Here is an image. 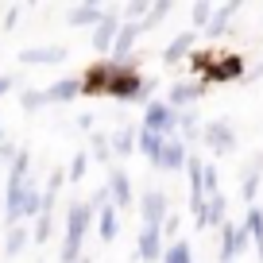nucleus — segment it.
<instances>
[{
	"instance_id": "36",
	"label": "nucleus",
	"mask_w": 263,
	"mask_h": 263,
	"mask_svg": "<svg viewBox=\"0 0 263 263\" xmlns=\"http://www.w3.org/2000/svg\"><path fill=\"white\" fill-rule=\"evenodd\" d=\"M20 12H24V4H12V8L4 12V31H16V24H20Z\"/></svg>"
},
{
	"instance_id": "14",
	"label": "nucleus",
	"mask_w": 263,
	"mask_h": 263,
	"mask_svg": "<svg viewBox=\"0 0 263 263\" xmlns=\"http://www.w3.org/2000/svg\"><path fill=\"white\" fill-rule=\"evenodd\" d=\"M108 143H112V155H116V159L140 155V128H132V124H120L116 132H108Z\"/></svg>"
},
{
	"instance_id": "22",
	"label": "nucleus",
	"mask_w": 263,
	"mask_h": 263,
	"mask_svg": "<svg viewBox=\"0 0 263 263\" xmlns=\"http://www.w3.org/2000/svg\"><path fill=\"white\" fill-rule=\"evenodd\" d=\"M240 70H244L240 54H224V62H217V58H213V70H209V85H213V82H232Z\"/></svg>"
},
{
	"instance_id": "39",
	"label": "nucleus",
	"mask_w": 263,
	"mask_h": 263,
	"mask_svg": "<svg viewBox=\"0 0 263 263\" xmlns=\"http://www.w3.org/2000/svg\"><path fill=\"white\" fill-rule=\"evenodd\" d=\"M252 248H255V255H259V263H263V240H255Z\"/></svg>"
},
{
	"instance_id": "30",
	"label": "nucleus",
	"mask_w": 263,
	"mask_h": 263,
	"mask_svg": "<svg viewBox=\"0 0 263 263\" xmlns=\"http://www.w3.org/2000/svg\"><path fill=\"white\" fill-rule=\"evenodd\" d=\"M244 224L248 232H252V244L255 240H263V205H248V213H244Z\"/></svg>"
},
{
	"instance_id": "19",
	"label": "nucleus",
	"mask_w": 263,
	"mask_h": 263,
	"mask_svg": "<svg viewBox=\"0 0 263 263\" xmlns=\"http://www.w3.org/2000/svg\"><path fill=\"white\" fill-rule=\"evenodd\" d=\"M163 147H166L163 136H155V132H143V128H140V155L147 159L155 171H163Z\"/></svg>"
},
{
	"instance_id": "25",
	"label": "nucleus",
	"mask_w": 263,
	"mask_h": 263,
	"mask_svg": "<svg viewBox=\"0 0 263 263\" xmlns=\"http://www.w3.org/2000/svg\"><path fill=\"white\" fill-rule=\"evenodd\" d=\"M4 182H31V151L27 147H20V155H16V163L8 166V178Z\"/></svg>"
},
{
	"instance_id": "2",
	"label": "nucleus",
	"mask_w": 263,
	"mask_h": 263,
	"mask_svg": "<svg viewBox=\"0 0 263 263\" xmlns=\"http://www.w3.org/2000/svg\"><path fill=\"white\" fill-rule=\"evenodd\" d=\"M178 124H182V112L174 105H166V97L143 105V124H140L143 132H155V136H163V140H174Z\"/></svg>"
},
{
	"instance_id": "3",
	"label": "nucleus",
	"mask_w": 263,
	"mask_h": 263,
	"mask_svg": "<svg viewBox=\"0 0 263 263\" xmlns=\"http://www.w3.org/2000/svg\"><path fill=\"white\" fill-rule=\"evenodd\" d=\"M140 221H143V229H163L166 224V217H171V197H166V190L163 186H147L140 194Z\"/></svg>"
},
{
	"instance_id": "24",
	"label": "nucleus",
	"mask_w": 263,
	"mask_h": 263,
	"mask_svg": "<svg viewBox=\"0 0 263 263\" xmlns=\"http://www.w3.org/2000/svg\"><path fill=\"white\" fill-rule=\"evenodd\" d=\"M89 155H93V163H105L108 171H112L116 166V155H112V143H108V136H101V132H93L89 136Z\"/></svg>"
},
{
	"instance_id": "27",
	"label": "nucleus",
	"mask_w": 263,
	"mask_h": 263,
	"mask_svg": "<svg viewBox=\"0 0 263 263\" xmlns=\"http://www.w3.org/2000/svg\"><path fill=\"white\" fill-rule=\"evenodd\" d=\"M197 120H201V116H197L194 108H186V112H182V124H178V140L194 143L197 136H201V128H205V124H197Z\"/></svg>"
},
{
	"instance_id": "33",
	"label": "nucleus",
	"mask_w": 263,
	"mask_h": 263,
	"mask_svg": "<svg viewBox=\"0 0 263 263\" xmlns=\"http://www.w3.org/2000/svg\"><path fill=\"white\" fill-rule=\"evenodd\" d=\"M221 194V174H217V163H209L205 159V197Z\"/></svg>"
},
{
	"instance_id": "6",
	"label": "nucleus",
	"mask_w": 263,
	"mask_h": 263,
	"mask_svg": "<svg viewBox=\"0 0 263 263\" xmlns=\"http://www.w3.org/2000/svg\"><path fill=\"white\" fill-rule=\"evenodd\" d=\"M105 190H108V197H112V205L120 209V213H124V209H132L136 201H140V197H136V190H132V174L124 171V166H112V171H108Z\"/></svg>"
},
{
	"instance_id": "11",
	"label": "nucleus",
	"mask_w": 263,
	"mask_h": 263,
	"mask_svg": "<svg viewBox=\"0 0 263 263\" xmlns=\"http://www.w3.org/2000/svg\"><path fill=\"white\" fill-rule=\"evenodd\" d=\"M136 255H140L143 263H163V255H166V236H163V229H143V224H140Z\"/></svg>"
},
{
	"instance_id": "34",
	"label": "nucleus",
	"mask_w": 263,
	"mask_h": 263,
	"mask_svg": "<svg viewBox=\"0 0 263 263\" xmlns=\"http://www.w3.org/2000/svg\"><path fill=\"white\" fill-rule=\"evenodd\" d=\"M178 232H182V213H171V217H166V224H163V236H166V244L182 240Z\"/></svg>"
},
{
	"instance_id": "15",
	"label": "nucleus",
	"mask_w": 263,
	"mask_h": 263,
	"mask_svg": "<svg viewBox=\"0 0 263 263\" xmlns=\"http://www.w3.org/2000/svg\"><path fill=\"white\" fill-rule=\"evenodd\" d=\"M224 221H229V197H224V194H213V197L205 201V213L194 221V229H201V232H205V229H221Z\"/></svg>"
},
{
	"instance_id": "35",
	"label": "nucleus",
	"mask_w": 263,
	"mask_h": 263,
	"mask_svg": "<svg viewBox=\"0 0 263 263\" xmlns=\"http://www.w3.org/2000/svg\"><path fill=\"white\" fill-rule=\"evenodd\" d=\"M16 155H20L16 143H8V140L0 143V166H12V163H16Z\"/></svg>"
},
{
	"instance_id": "31",
	"label": "nucleus",
	"mask_w": 263,
	"mask_h": 263,
	"mask_svg": "<svg viewBox=\"0 0 263 263\" xmlns=\"http://www.w3.org/2000/svg\"><path fill=\"white\" fill-rule=\"evenodd\" d=\"M20 108H24V112L47 108V89H20Z\"/></svg>"
},
{
	"instance_id": "17",
	"label": "nucleus",
	"mask_w": 263,
	"mask_h": 263,
	"mask_svg": "<svg viewBox=\"0 0 263 263\" xmlns=\"http://www.w3.org/2000/svg\"><path fill=\"white\" fill-rule=\"evenodd\" d=\"M259 174H263V155H255L252 163L240 171V201L255 205V194H259Z\"/></svg>"
},
{
	"instance_id": "40",
	"label": "nucleus",
	"mask_w": 263,
	"mask_h": 263,
	"mask_svg": "<svg viewBox=\"0 0 263 263\" xmlns=\"http://www.w3.org/2000/svg\"><path fill=\"white\" fill-rule=\"evenodd\" d=\"M0 221H4V190H0Z\"/></svg>"
},
{
	"instance_id": "12",
	"label": "nucleus",
	"mask_w": 263,
	"mask_h": 263,
	"mask_svg": "<svg viewBox=\"0 0 263 263\" xmlns=\"http://www.w3.org/2000/svg\"><path fill=\"white\" fill-rule=\"evenodd\" d=\"M70 58V50L58 47V43H43V47H24L20 50V62L24 66H58Z\"/></svg>"
},
{
	"instance_id": "29",
	"label": "nucleus",
	"mask_w": 263,
	"mask_h": 263,
	"mask_svg": "<svg viewBox=\"0 0 263 263\" xmlns=\"http://www.w3.org/2000/svg\"><path fill=\"white\" fill-rule=\"evenodd\" d=\"M89 163H93L89 151H74V159H70V166H66V178H70V182H82L85 171H89Z\"/></svg>"
},
{
	"instance_id": "41",
	"label": "nucleus",
	"mask_w": 263,
	"mask_h": 263,
	"mask_svg": "<svg viewBox=\"0 0 263 263\" xmlns=\"http://www.w3.org/2000/svg\"><path fill=\"white\" fill-rule=\"evenodd\" d=\"M0 143H4V124H0Z\"/></svg>"
},
{
	"instance_id": "38",
	"label": "nucleus",
	"mask_w": 263,
	"mask_h": 263,
	"mask_svg": "<svg viewBox=\"0 0 263 263\" xmlns=\"http://www.w3.org/2000/svg\"><path fill=\"white\" fill-rule=\"evenodd\" d=\"M93 120H97V116H78V128H82V132H89V136H93Z\"/></svg>"
},
{
	"instance_id": "20",
	"label": "nucleus",
	"mask_w": 263,
	"mask_h": 263,
	"mask_svg": "<svg viewBox=\"0 0 263 263\" xmlns=\"http://www.w3.org/2000/svg\"><path fill=\"white\" fill-rule=\"evenodd\" d=\"M97 236L105 240V244H112V240L120 236V209L116 205H105L97 213Z\"/></svg>"
},
{
	"instance_id": "10",
	"label": "nucleus",
	"mask_w": 263,
	"mask_h": 263,
	"mask_svg": "<svg viewBox=\"0 0 263 263\" xmlns=\"http://www.w3.org/2000/svg\"><path fill=\"white\" fill-rule=\"evenodd\" d=\"M209 89V82H194V78H186V82H174L171 89H166V105H174L178 112H186L194 101H201Z\"/></svg>"
},
{
	"instance_id": "9",
	"label": "nucleus",
	"mask_w": 263,
	"mask_h": 263,
	"mask_svg": "<svg viewBox=\"0 0 263 263\" xmlns=\"http://www.w3.org/2000/svg\"><path fill=\"white\" fill-rule=\"evenodd\" d=\"M194 47H197V31L194 27H186V31H178L171 43L163 47V66H182V62H190L194 58Z\"/></svg>"
},
{
	"instance_id": "18",
	"label": "nucleus",
	"mask_w": 263,
	"mask_h": 263,
	"mask_svg": "<svg viewBox=\"0 0 263 263\" xmlns=\"http://www.w3.org/2000/svg\"><path fill=\"white\" fill-rule=\"evenodd\" d=\"M236 12H240V0H224V4H217V12H213V24H209V39H221V35H229L232 31V20H236Z\"/></svg>"
},
{
	"instance_id": "43",
	"label": "nucleus",
	"mask_w": 263,
	"mask_h": 263,
	"mask_svg": "<svg viewBox=\"0 0 263 263\" xmlns=\"http://www.w3.org/2000/svg\"><path fill=\"white\" fill-rule=\"evenodd\" d=\"M259 74H263V62H259Z\"/></svg>"
},
{
	"instance_id": "37",
	"label": "nucleus",
	"mask_w": 263,
	"mask_h": 263,
	"mask_svg": "<svg viewBox=\"0 0 263 263\" xmlns=\"http://www.w3.org/2000/svg\"><path fill=\"white\" fill-rule=\"evenodd\" d=\"M16 85H20V82H16V74H0V97H8Z\"/></svg>"
},
{
	"instance_id": "13",
	"label": "nucleus",
	"mask_w": 263,
	"mask_h": 263,
	"mask_svg": "<svg viewBox=\"0 0 263 263\" xmlns=\"http://www.w3.org/2000/svg\"><path fill=\"white\" fill-rule=\"evenodd\" d=\"M85 97L82 78H58L54 85H47V105H70V101Z\"/></svg>"
},
{
	"instance_id": "4",
	"label": "nucleus",
	"mask_w": 263,
	"mask_h": 263,
	"mask_svg": "<svg viewBox=\"0 0 263 263\" xmlns=\"http://www.w3.org/2000/svg\"><path fill=\"white\" fill-rule=\"evenodd\" d=\"M201 140H205V147L213 151V155H232V151L240 147V136L236 128H232V120H209L205 128H201Z\"/></svg>"
},
{
	"instance_id": "16",
	"label": "nucleus",
	"mask_w": 263,
	"mask_h": 263,
	"mask_svg": "<svg viewBox=\"0 0 263 263\" xmlns=\"http://www.w3.org/2000/svg\"><path fill=\"white\" fill-rule=\"evenodd\" d=\"M190 166V143L186 140H166V147H163V174H182Z\"/></svg>"
},
{
	"instance_id": "26",
	"label": "nucleus",
	"mask_w": 263,
	"mask_h": 263,
	"mask_svg": "<svg viewBox=\"0 0 263 263\" xmlns=\"http://www.w3.org/2000/svg\"><path fill=\"white\" fill-rule=\"evenodd\" d=\"M163 263H194V244H190L186 236H182V240H174V244H166Z\"/></svg>"
},
{
	"instance_id": "8",
	"label": "nucleus",
	"mask_w": 263,
	"mask_h": 263,
	"mask_svg": "<svg viewBox=\"0 0 263 263\" xmlns=\"http://www.w3.org/2000/svg\"><path fill=\"white\" fill-rule=\"evenodd\" d=\"M108 16V8L101 4V0H82V4H74V8L66 12V27H89V31H97V24Z\"/></svg>"
},
{
	"instance_id": "32",
	"label": "nucleus",
	"mask_w": 263,
	"mask_h": 263,
	"mask_svg": "<svg viewBox=\"0 0 263 263\" xmlns=\"http://www.w3.org/2000/svg\"><path fill=\"white\" fill-rule=\"evenodd\" d=\"M171 12H174V4H171V0H155V8H151V16L143 20V31H155V27L163 24V20L171 16Z\"/></svg>"
},
{
	"instance_id": "1",
	"label": "nucleus",
	"mask_w": 263,
	"mask_h": 263,
	"mask_svg": "<svg viewBox=\"0 0 263 263\" xmlns=\"http://www.w3.org/2000/svg\"><path fill=\"white\" fill-rule=\"evenodd\" d=\"M97 221L89 201H70L66 205V232H62V248H58V263H82V248L89 236V224Z\"/></svg>"
},
{
	"instance_id": "21",
	"label": "nucleus",
	"mask_w": 263,
	"mask_h": 263,
	"mask_svg": "<svg viewBox=\"0 0 263 263\" xmlns=\"http://www.w3.org/2000/svg\"><path fill=\"white\" fill-rule=\"evenodd\" d=\"M213 12H217L213 0H197V4H190V27H194L197 35H205L209 24H213Z\"/></svg>"
},
{
	"instance_id": "42",
	"label": "nucleus",
	"mask_w": 263,
	"mask_h": 263,
	"mask_svg": "<svg viewBox=\"0 0 263 263\" xmlns=\"http://www.w3.org/2000/svg\"><path fill=\"white\" fill-rule=\"evenodd\" d=\"M82 263H93V259H89V255H82Z\"/></svg>"
},
{
	"instance_id": "23",
	"label": "nucleus",
	"mask_w": 263,
	"mask_h": 263,
	"mask_svg": "<svg viewBox=\"0 0 263 263\" xmlns=\"http://www.w3.org/2000/svg\"><path fill=\"white\" fill-rule=\"evenodd\" d=\"M27 244H35L27 224H20V229H8V236H4V255H8V259H16V255H24Z\"/></svg>"
},
{
	"instance_id": "28",
	"label": "nucleus",
	"mask_w": 263,
	"mask_h": 263,
	"mask_svg": "<svg viewBox=\"0 0 263 263\" xmlns=\"http://www.w3.org/2000/svg\"><path fill=\"white\" fill-rule=\"evenodd\" d=\"M50 236H54V209H43V217L31 224V240L35 244H47Z\"/></svg>"
},
{
	"instance_id": "7",
	"label": "nucleus",
	"mask_w": 263,
	"mask_h": 263,
	"mask_svg": "<svg viewBox=\"0 0 263 263\" xmlns=\"http://www.w3.org/2000/svg\"><path fill=\"white\" fill-rule=\"evenodd\" d=\"M120 27H124V16L108 12V16L97 24V31H89L93 50H97V54H105V58H112V47H116V39H120Z\"/></svg>"
},
{
	"instance_id": "5",
	"label": "nucleus",
	"mask_w": 263,
	"mask_h": 263,
	"mask_svg": "<svg viewBox=\"0 0 263 263\" xmlns=\"http://www.w3.org/2000/svg\"><path fill=\"white\" fill-rule=\"evenodd\" d=\"M248 248H252V232L236 221H224L221 224V259L217 263H236V255L248 252Z\"/></svg>"
}]
</instances>
